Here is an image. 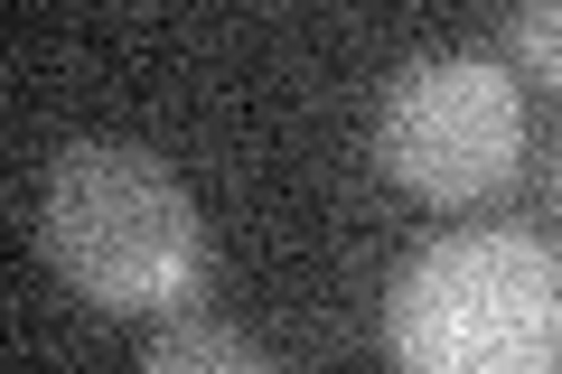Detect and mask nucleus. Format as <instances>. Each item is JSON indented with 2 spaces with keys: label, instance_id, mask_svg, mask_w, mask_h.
Here are the masks:
<instances>
[{
  "label": "nucleus",
  "instance_id": "nucleus-1",
  "mask_svg": "<svg viewBox=\"0 0 562 374\" xmlns=\"http://www.w3.org/2000/svg\"><path fill=\"white\" fill-rule=\"evenodd\" d=\"M394 374H562V243L535 225H460L384 291Z\"/></svg>",
  "mask_w": 562,
  "mask_h": 374
},
{
  "label": "nucleus",
  "instance_id": "nucleus-2",
  "mask_svg": "<svg viewBox=\"0 0 562 374\" xmlns=\"http://www.w3.org/2000/svg\"><path fill=\"white\" fill-rule=\"evenodd\" d=\"M38 253L103 309H169L206 291V216L140 140H66L38 178Z\"/></svg>",
  "mask_w": 562,
  "mask_h": 374
},
{
  "label": "nucleus",
  "instance_id": "nucleus-3",
  "mask_svg": "<svg viewBox=\"0 0 562 374\" xmlns=\"http://www.w3.org/2000/svg\"><path fill=\"white\" fill-rule=\"evenodd\" d=\"M375 159L413 197H441V206L506 188L525 159V94L506 57H487V47L403 57L375 103Z\"/></svg>",
  "mask_w": 562,
  "mask_h": 374
},
{
  "label": "nucleus",
  "instance_id": "nucleus-4",
  "mask_svg": "<svg viewBox=\"0 0 562 374\" xmlns=\"http://www.w3.org/2000/svg\"><path fill=\"white\" fill-rule=\"evenodd\" d=\"M140 374H272V355L254 347L244 328H225V318H160V337L140 347Z\"/></svg>",
  "mask_w": 562,
  "mask_h": 374
},
{
  "label": "nucleus",
  "instance_id": "nucleus-5",
  "mask_svg": "<svg viewBox=\"0 0 562 374\" xmlns=\"http://www.w3.org/2000/svg\"><path fill=\"white\" fill-rule=\"evenodd\" d=\"M497 47H506L516 66H535V76L562 84V0H525V10H506Z\"/></svg>",
  "mask_w": 562,
  "mask_h": 374
},
{
  "label": "nucleus",
  "instance_id": "nucleus-6",
  "mask_svg": "<svg viewBox=\"0 0 562 374\" xmlns=\"http://www.w3.org/2000/svg\"><path fill=\"white\" fill-rule=\"evenodd\" d=\"M553 206H562V132H553Z\"/></svg>",
  "mask_w": 562,
  "mask_h": 374
}]
</instances>
